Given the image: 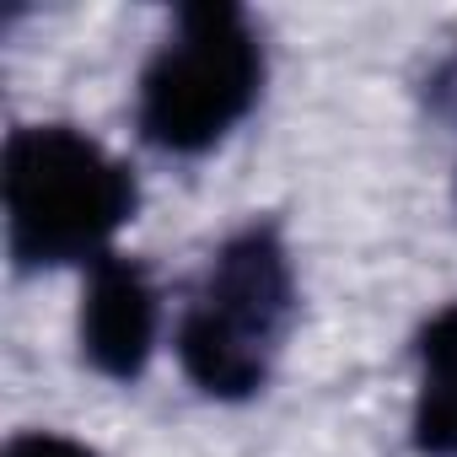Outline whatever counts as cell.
<instances>
[{
	"mask_svg": "<svg viewBox=\"0 0 457 457\" xmlns=\"http://www.w3.org/2000/svg\"><path fill=\"white\" fill-rule=\"evenodd\" d=\"M264 92V38L243 6H183L140 71L135 129L167 156H199L232 135Z\"/></svg>",
	"mask_w": 457,
	"mask_h": 457,
	"instance_id": "cell-3",
	"label": "cell"
},
{
	"mask_svg": "<svg viewBox=\"0 0 457 457\" xmlns=\"http://www.w3.org/2000/svg\"><path fill=\"white\" fill-rule=\"evenodd\" d=\"M6 248L17 270H92L135 215V172L71 124H28L6 140L0 167Z\"/></svg>",
	"mask_w": 457,
	"mask_h": 457,
	"instance_id": "cell-2",
	"label": "cell"
},
{
	"mask_svg": "<svg viewBox=\"0 0 457 457\" xmlns=\"http://www.w3.org/2000/svg\"><path fill=\"white\" fill-rule=\"evenodd\" d=\"M76 334H81V361L97 377L135 382L151 366L156 334H162V291H156L151 270L124 253L97 259L87 270Z\"/></svg>",
	"mask_w": 457,
	"mask_h": 457,
	"instance_id": "cell-4",
	"label": "cell"
},
{
	"mask_svg": "<svg viewBox=\"0 0 457 457\" xmlns=\"http://www.w3.org/2000/svg\"><path fill=\"white\" fill-rule=\"evenodd\" d=\"M409 441L420 457H457V302L441 307L414 339Z\"/></svg>",
	"mask_w": 457,
	"mask_h": 457,
	"instance_id": "cell-5",
	"label": "cell"
},
{
	"mask_svg": "<svg viewBox=\"0 0 457 457\" xmlns=\"http://www.w3.org/2000/svg\"><path fill=\"white\" fill-rule=\"evenodd\" d=\"M296 323V270L275 220H253L232 232L204 264L178 318V366L215 398L243 403L264 393L286 334Z\"/></svg>",
	"mask_w": 457,
	"mask_h": 457,
	"instance_id": "cell-1",
	"label": "cell"
},
{
	"mask_svg": "<svg viewBox=\"0 0 457 457\" xmlns=\"http://www.w3.org/2000/svg\"><path fill=\"white\" fill-rule=\"evenodd\" d=\"M0 457H97V452L81 446V441H71V436H54V430H28V436H17Z\"/></svg>",
	"mask_w": 457,
	"mask_h": 457,
	"instance_id": "cell-6",
	"label": "cell"
}]
</instances>
